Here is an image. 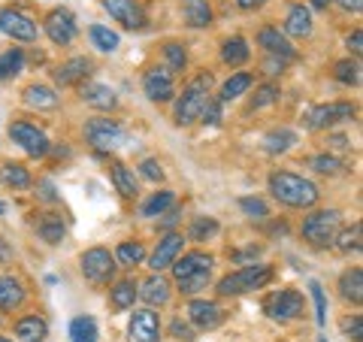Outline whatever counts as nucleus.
<instances>
[{
    "instance_id": "f257e3e1",
    "label": "nucleus",
    "mask_w": 363,
    "mask_h": 342,
    "mask_svg": "<svg viewBox=\"0 0 363 342\" xmlns=\"http://www.w3.org/2000/svg\"><path fill=\"white\" fill-rule=\"evenodd\" d=\"M269 194L279 203L291 206V209H309V206H315V203H318V197H321L315 182L303 179L297 173H285V170L269 176Z\"/></svg>"
},
{
    "instance_id": "f03ea898",
    "label": "nucleus",
    "mask_w": 363,
    "mask_h": 342,
    "mask_svg": "<svg viewBox=\"0 0 363 342\" xmlns=\"http://www.w3.org/2000/svg\"><path fill=\"white\" fill-rule=\"evenodd\" d=\"M212 267H215L212 255H206V252H188V255H182V260L176 258L169 270H173L182 294H188V297H191V294H197V291H203L209 285Z\"/></svg>"
},
{
    "instance_id": "7ed1b4c3",
    "label": "nucleus",
    "mask_w": 363,
    "mask_h": 342,
    "mask_svg": "<svg viewBox=\"0 0 363 342\" xmlns=\"http://www.w3.org/2000/svg\"><path fill=\"white\" fill-rule=\"evenodd\" d=\"M209 97H212V73L203 70L182 88V97L176 100V124H194L203 106L209 104Z\"/></svg>"
},
{
    "instance_id": "20e7f679",
    "label": "nucleus",
    "mask_w": 363,
    "mask_h": 342,
    "mask_svg": "<svg viewBox=\"0 0 363 342\" xmlns=\"http://www.w3.org/2000/svg\"><path fill=\"white\" fill-rule=\"evenodd\" d=\"M269 282H272V267L255 264V260H252V264L240 267L236 272H230V276H224L218 282V294H221V297H240V294L267 288Z\"/></svg>"
},
{
    "instance_id": "39448f33",
    "label": "nucleus",
    "mask_w": 363,
    "mask_h": 342,
    "mask_svg": "<svg viewBox=\"0 0 363 342\" xmlns=\"http://www.w3.org/2000/svg\"><path fill=\"white\" fill-rule=\"evenodd\" d=\"M339 227H342V212L339 209H318L303 221V239L315 248H327V246H333Z\"/></svg>"
},
{
    "instance_id": "423d86ee",
    "label": "nucleus",
    "mask_w": 363,
    "mask_h": 342,
    "mask_svg": "<svg viewBox=\"0 0 363 342\" xmlns=\"http://www.w3.org/2000/svg\"><path fill=\"white\" fill-rule=\"evenodd\" d=\"M85 136L97 152H116L130 140L128 131L121 128V121H112V118H91L85 124Z\"/></svg>"
},
{
    "instance_id": "0eeeda50",
    "label": "nucleus",
    "mask_w": 363,
    "mask_h": 342,
    "mask_svg": "<svg viewBox=\"0 0 363 342\" xmlns=\"http://www.w3.org/2000/svg\"><path fill=\"white\" fill-rule=\"evenodd\" d=\"M82 276L91 282V285H106L112 276H116V258L109 255V248H100V246H94V248H88V252L82 255Z\"/></svg>"
},
{
    "instance_id": "6e6552de",
    "label": "nucleus",
    "mask_w": 363,
    "mask_h": 342,
    "mask_svg": "<svg viewBox=\"0 0 363 342\" xmlns=\"http://www.w3.org/2000/svg\"><path fill=\"white\" fill-rule=\"evenodd\" d=\"M0 33H6V37H13L18 43H33L40 37L37 31V21L30 16H25L21 9H0Z\"/></svg>"
},
{
    "instance_id": "1a4fd4ad",
    "label": "nucleus",
    "mask_w": 363,
    "mask_h": 342,
    "mask_svg": "<svg viewBox=\"0 0 363 342\" xmlns=\"http://www.w3.org/2000/svg\"><path fill=\"white\" fill-rule=\"evenodd\" d=\"M357 116V109L351 104H324V106H312L306 112V128L309 131H324L330 124H339V121H351Z\"/></svg>"
},
{
    "instance_id": "9d476101",
    "label": "nucleus",
    "mask_w": 363,
    "mask_h": 342,
    "mask_svg": "<svg viewBox=\"0 0 363 342\" xmlns=\"http://www.w3.org/2000/svg\"><path fill=\"white\" fill-rule=\"evenodd\" d=\"M143 91L152 104H167L176 97V82H173V70L169 67H152L143 76Z\"/></svg>"
},
{
    "instance_id": "9b49d317",
    "label": "nucleus",
    "mask_w": 363,
    "mask_h": 342,
    "mask_svg": "<svg viewBox=\"0 0 363 342\" xmlns=\"http://www.w3.org/2000/svg\"><path fill=\"white\" fill-rule=\"evenodd\" d=\"M43 28H45V33H49V40L55 45H70L76 40V33H79L76 16L70 13V9H64V6L52 9V13L45 16V21H43Z\"/></svg>"
},
{
    "instance_id": "f8f14e48",
    "label": "nucleus",
    "mask_w": 363,
    "mask_h": 342,
    "mask_svg": "<svg viewBox=\"0 0 363 342\" xmlns=\"http://www.w3.org/2000/svg\"><path fill=\"white\" fill-rule=\"evenodd\" d=\"M100 6L109 13V18H116L118 25L128 31H143L149 25V18H145L143 6L136 4V0H100Z\"/></svg>"
},
{
    "instance_id": "ddd939ff",
    "label": "nucleus",
    "mask_w": 363,
    "mask_h": 342,
    "mask_svg": "<svg viewBox=\"0 0 363 342\" xmlns=\"http://www.w3.org/2000/svg\"><path fill=\"white\" fill-rule=\"evenodd\" d=\"M9 136L16 140V145H21L30 158H45L52 152L49 140H45V133L40 128H33L28 121H13V128H9Z\"/></svg>"
},
{
    "instance_id": "4468645a",
    "label": "nucleus",
    "mask_w": 363,
    "mask_h": 342,
    "mask_svg": "<svg viewBox=\"0 0 363 342\" xmlns=\"http://www.w3.org/2000/svg\"><path fill=\"white\" fill-rule=\"evenodd\" d=\"M267 309H269V318H276V321H294V318L303 315L306 303H303V294L300 291L285 288V291H279L276 297L269 300Z\"/></svg>"
},
{
    "instance_id": "2eb2a0df",
    "label": "nucleus",
    "mask_w": 363,
    "mask_h": 342,
    "mask_svg": "<svg viewBox=\"0 0 363 342\" xmlns=\"http://www.w3.org/2000/svg\"><path fill=\"white\" fill-rule=\"evenodd\" d=\"M257 43H260V49H264L269 58H279V61H297V49H294V45L288 43V37H285V33H281L279 28H272V25L260 28Z\"/></svg>"
},
{
    "instance_id": "dca6fc26",
    "label": "nucleus",
    "mask_w": 363,
    "mask_h": 342,
    "mask_svg": "<svg viewBox=\"0 0 363 342\" xmlns=\"http://www.w3.org/2000/svg\"><path fill=\"white\" fill-rule=\"evenodd\" d=\"M130 342H161V321H157L155 309H140L133 312L130 327H128Z\"/></svg>"
},
{
    "instance_id": "f3484780",
    "label": "nucleus",
    "mask_w": 363,
    "mask_h": 342,
    "mask_svg": "<svg viewBox=\"0 0 363 342\" xmlns=\"http://www.w3.org/2000/svg\"><path fill=\"white\" fill-rule=\"evenodd\" d=\"M188 321L194 324L197 330H215L224 321V312H221V306L212 303V300H191Z\"/></svg>"
},
{
    "instance_id": "a211bd4d",
    "label": "nucleus",
    "mask_w": 363,
    "mask_h": 342,
    "mask_svg": "<svg viewBox=\"0 0 363 342\" xmlns=\"http://www.w3.org/2000/svg\"><path fill=\"white\" fill-rule=\"evenodd\" d=\"M182 246H185V236H182V233H167L161 243H157L155 255L149 258V267H152L155 272L169 270V267H173V260L182 255Z\"/></svg>"
},
{
    "instance_id": "6ab92c4d",
    "label": "nucleus",
    "mask_w": 363,
    "mask_h": 342,
    "mask_svg": "<svg viewBox=\"0 0 363 342\" xmlns=\"http://www.w3.org/2000/svg\"><path fill=\"white\" fill-rule=\"evenodd\" d=\"M52 76H55V82H58L61 88L82 85L85 79L91 76V61L88 58H70V61H64Z\"/></svg>"
},
{
    "instance_id": "aec40b11",
    "label": "nucleus",
    "mask_w": 363,
    "mask_h": 342,
    "mask_svg": "<svg viewBox=\"0 0 363 342\" xmlns=\"http://www.w3.org/2000/svg\"><path fill=\"white\" fill-rule=\"evenodd\" d=\"M82 100L91 106V109H100V112H109V109H116L118 106V97H116V91H112L109 85H85L82 88Z\"/></svg>"
},
{
    "instance_id": "412c9836",
    "label": "nucleus",
    "mask_w": 363,
    "mask_h": 342,
    "mask_svg": "<svg viewBox=\"0 0 363 342\" xmlns=\"http://www.w3.org/2000/svg\"><path fill=\"white\" fill-rule=\"evenodd\" d=\"M136 297H143L145 303L152 306V309H155V306H164V303L169 300V282L161 279V272H155V276H149V279L140 285Z\"/></svg>"
},
{
    "instance_id": "4be33fe9",
    "label": "nucleus",
    "mask_w": 363,
    "mask_h": 342,
    "mask_svg": "<svg viewBox=\"0 0 363 342\" xmlns=\"http://www.w3.org/2000/svg\"><path fill=\"white\" fill-rule=\"evenodd\" d=\"M25 303V285L13 276H0V309L13 312Z\"/></svg>"
},
{
    "instance_id": "5701e85b",
    "label": "nucleus",
    "mask_w": 363,
    "mask_h": 342,
    "mask_svg": "<svg viewBox=\"0 0 363 342\" xmlns=\"http://www.w3.org/2000/svg\"><path fill=\"white\" fill-rule=\"evenodd\" d=\"M182 16H185L188 28H209L212 25L209 0H182Z\"/></svg>"
},
{
    "instance_id": "b1692460",
    "label": "nucleus",
    "mask_w": 363,
    "mask_h": 342,
    "mask_svg": "<svg viewBox=\"0 0 363 342\" xmlns=\"http://www.w3.org/2000/svg\"><path fill=\"white\" fill-rule=\"evenodd\" d=\"M285 33H291V37H309V33H312V13L303 4H294L288 9Z\"/></svg>"
},
{
    "instance_id": "393cba45",
    "label": "nucleus",
    "mask_w": 363,
    "mask_h": 342,
    "mask_svg": "<svg viewBox=\"0 0 363 342\" xmlns=\"http://www.w3.org/2000/svg\"><path fill=\"white\" fill-rule=\"evenodd\" d=\"M25 104L33 109H58L61 97L58 91L49 88V85H28L25 88Z\"/></svg>"
},
{
    "instance_id": "a878e982",
    "label": "nucleus",
    "mask_w": 363,
    "mask_h": 342,
    "mask_svg": "<svg viewBox=\"0 0 363 342\" xmlns=\"http://www.w3.org/2000/svg\"><path fill=\"white\" fill-rule=\"evenodd\" d=\"M16 336L21 342H45V336H49V324H45L40 315H25L16 324Z\"/></svg>"
},
{
    "instance_id": "bb28decb",
    "label": "nucleus",
    "mask_w": 363,
    "mask_h": 342,
    "mask_svg": "<svg viewBox=\"0 0 363 342\" xmlns=\"http://www.w3.org/2000/svg\"><path fill=\"white\" fill-rule=\"evenodd\" d=\"M64 233H67V227H64V219H61V215H55V212L40 215V221H37V236L43 239V243L58 246L61 239H64Z\"/></svg>"
},
{
    "instance_id": "cd10ccee",
    "label": "nucleus",
    "mask_w": 363,
    "mask_h": 342,
    "mask_svg": "<svg viewBox=\"0 0 363 342\" xmlns=\"http://www.w3.org/2000/svg\"><path fill=\"white\" fill-rule=\"evenodd\" d=\"M297 145V133H294L291 128H279V131H269L264 136V152L267 155H285L288 149H294Z\"/></svg>"
},
{
    "instance_id": "c85d7f7f",
    "label": "nucleus",
    "mask_w": 363,
    "mask_h": 342,
    "mask_svg": "<svg viewBox=\"0 0 363 342\" xmlns=\"http://www.w3.org/2000/svg\"><path fill=\"white\" fill-rule=\"evenodd\" d=\"M339 291H342V297L348 303L360 306V300H363V270L354 267V270L342 272V279H339Z\"/></svg>"
},
{
    "instance_id": "c756f323",
    "label": "nucleus",
    "mask_w": 363,
    "mask_h": 342,
    "mask_svg": "<svg viewBox=\"0 0 363 342\" xmlns=\"http://www.w3.org/2000/svg\"><path fill=\"white\" fill-rule=\"evenodd\" d=\"M112 182H116V191L121 194L124 200H133L140 188H136V176L133 170H128L124 164H112Z\"/></svg>"
},
{
    "instance_id": "7c9ffc66",
    "label": "nucleus",
    "mask_w": 363,
    "mask_h": 342,
    "mask_svg": "<svg viewBox=\"0 0 363 342\" xmlns=\"http://www.w3.org/2000/svg\"><path fill=\"white\" fill-rule=\"evenodd\" d=\"M248 58H252V49H248V43H245L242 37H233V40L224 43V49H221V61H224V64L240 67V64H245Z\"/></svg>"
},
{
    "instance_id": "2f4dec72",
    "label": "nucleus",
    "mask_w": 363,
    "mask_h": 342,
    "mask_svg": "<svg viewBox=\"0 0 363 342\" xmlns=\"http://www.w3.org/2000/svg\"><path fill=\"white\" fill-rule=\"evenodd\" d=\"M252 73H233L227 82L221 85V94H218V100L221 104H227V100H236V97H242L248 88H252Z\"/></svg>"
},
{
    "instance_id": "473e14b6",
    "label": "nucleus",
    "mask_w": 363,
    "mask_h": 342,
    "mask_svg": "<svg viewBox=\"0 0 363 342\" xmlns=\"http://www.w3.org/2000/svg\"><path fill=\"white\" fill-rule=\"evenodd\" d=\"M169 206H176V194L173 191H157L143 203V215L145 219H161Z\"/></svg>"
},
{
    "instance_id": "72a5a7b5",
    "label": "nucleus",
    "mask_w": 363,
    "mask_h": 342,
    "mask_svg": "<svg viewBox=\"0 0 363 342\" xmlns=\"http://www.w3.org/2000/svg\"><path fill=\"white\" fill-rule=\"evenodd\" d=\"M136 291H140V285H136L133 279H124L109 291V300H112L116 309H130V306L136 303Z\"/></svg>"
},
{
    "instance_id": "f704fd0d",
    "label": "nucleus",
    "mask_w": 363,
    "mask_h": 342,
    "mask_svg": "<svg viewBox=\"0 0 363 342\" xmlns=\"http://www.w3.org/2000/svg\"><path fill=\"white\" fill-rule=\"evenodd\" d=\"M0 182H4L6 188H28L30 185V173H28V167L25 164H4L0 167Z\"/></svg>"
},
{
    "instance_id": "c9c22d12",
    "label": "nucleus",
    "mask_w": 363,
    "mask_h": 342,
    "mask_svg": "<svg viewBox=\"0 0 363 342\" xmlns=\"http://www.w3.org/2000/svg\"><path fill=\"white\" fill-rule=\"evenodd\" d=\"M70 339L73 342H97V321L91 315H79L70 321Z\"/></svg>"
},
{
    "instance_id": "e433bc0d",
    "label": "nucleus",
    "mask_w": 363,
    "mask_h": 342,
    "mask_svg": "<svg viewBox=\"0 0 363 342\" xmlns=\"http://www.w3.org/2000/svg\"><path fill=\"white\" fill-rule=\"evenodd\" d=\"M91 43H94V49L100 52H116L118 49V33L109 31L106 25H91Z\"/></svg>"
},
{
    "instance_id": "4c0bfd02",
    "label": "nucleus",
    "mask_w": 363,
    "mask_h": 342,
    "mask_svg": "<svg viewBox=\"0 0 363 342\" xmlns=\"http://www.w3.org/2000/svg\"><path fill=\"white\" fill-rule=\"evenodd\" d=\"M21 67H25V52H21V49H9V52L0 55V79L18 76Z\"/></svg>"
},
{
    "instance_id": "58836bf2",
    "label": "nucleus",
    "mask_w": 363,
    "mask_h": 342,
    "mask_svg": "<svg viewBox=\"0 0 363 342\" xmlns=\"http://www.w3.org/2000/svg\"><path fill=\"white\" fill-rule=\"evenodd\" d=\"M215 233H218V221L209 219V215L194 219V221H191V231H188V236L194 239V243H206V239H212Z\"/></svg>"
},
{
    "instance_id": "ea45409f",
    "label": "nucleus",
    "mask_w": 363,
    "mask_h": 342,
    "mask_svg": "<svg viewBox=\"0 0 363 342\" xmlns=\"http://www.w3.org/2000/svg\"><path fill=\"white\" fill-rule=\"evenodd\" d=\"M116 258L121 260L124 267H136V264H140V260L145 258V246L136 243V239H130V243H121L118 252H116Z\"/></svg>"
},
{
    "instance_id": "a19ab883",
    "label": "nucleus",
    "mask_w": 363,
    "mask_h": 342,
    "mask_svg": "<svg viewBox=\"0 0 363 342\" xmlns=\"http://www.w3.org/2000/svg\"><path fill=\"white\" fill-rule=\"evenodd\" d=\"M312 170L321 173V176H336V173L345 170V161L336 158V155H318V158H312Z\"/></svg>"
},
{
    "instance_id": "79ce46f5",
    "label": "nucleus",
    "mask_w": 363,
    "mask_h": 342,
    "mask_svg": "<svg viewBox=\"0 0 363 342\" xmlns=\"http://www.w3.org/2000/svg\"><path fill=\"white\" fill-rule=\"evenodd\" d=\"M333 76H336L342 85H357V82H360V64H357V61H351V58L336 61Z\"/></svg>"
},
{
    "instance_id": "37998d69",
    "label": "nucleus",
    "mask_w": 363,
    "mask_h": 342,
    "mask_svg": "<svg viewBox=\"0 0 363 342\" xmlns=\"http://www.w3.org/2000/svg\"><path fill=\"white\" fill-rule=\"evenodd\" d=\"M333 243L339 246V252H360V224H351V231L336 233Z\"/></svg>"
},
{
    "instance_id": "c03bdc74",
    "label": "nucleus",
    "mask_w": 363,
    "mask_h": 342,
    "mask_svg": "<svg viewBox=\"0 0 363 342\" xmlns=\"http://www.w3.org/2000/svg\"><path fill=\"white\" fill-rule=\"evenodd\" d=\"M164 55H167V61H169V70H185L188 67V52H185V45H179V43H167L164 45Z\"/></svg>"
},
{
    "instance_id": "a18cd8bd",
    "label": "nucleus",
    "mask_w": 363,
    "mask_h": 342,
    "mask_svg": "<svg viewBox=\"0 0 363 342\" xmlns=\"http://www.w3.org/2000/svg\"><path fill=\"white\" fill-rule=\"evenodd\" d=\"M279 100V85L276 82H267V85H260L255 91V97H252V109H264L269 104H276Z\"/></svg>"
},
{
    "instance_id": "49530a36",
    "label": "nucleus",
    "mask_w": 363,
    "mask_h": 342,
    "mask_svg": "<svg viewBox=\"0 0 363 342\" xmlns=\"http://www.w3.org/2000/svg\"><path fill=\"white\" fill-rule=\"evenodd\" d=\"M240 209L245 215H252V219H269V206L260 197H242L240 200Z\"/></svg>"
},
{
    "instance_id": "de8ad7c7",
    "label": "nucleus",
    "mask_w": 363,
    "mask_h": 342,
    "mask_svg": "<svg viewBox=\"0 0 363 342\" xmlns=\"http://www.w3.org/2000/svg\"><path fill=\"white\" fill-rule=\"evenodd\" d=\"M309 291H312V300H315V318H318V324L324 327V321H327V297H324V288L318 282H309Z\"/></svg>"
},
{
    "instance_id": "09e8293b",
    "label": "nucleus",
    "mask_w": 363,
    "mask_h": 342,
    "mask_svg": "<svg viewBox=\"0 0 363 342\" xmlns=\"http://www.w3.org/2000/svg\"><path fill=\"white\" fill-rule=\"evenodd\" d=\"M200 118L206 121V124H221V100L218 97H209V104L203 106Z\"/></svg>"
},
{
    "instance_id": "8fccbe9b",
    "label": "nucleus",
    "mask_w": 363,
    "mask_h": 342,
    "mask_svg": "<svg viewBox=\"0 0 363 342\" xmlns=\"http://www.w3.org/2000/svg\"><path fill=\"white\" fill-rule=\"evenodd\" d=\"M140 173H143V179H149V182H161V179H164V167L149 158V161L140 164Z\"/></svg>"
},
{
    "instance_id": "3c124183",
    "label": "nucleus",
    "mask_w": 363,
    "mask_h": 342,
    "mask_svg": "<svg viewBox=\"0 0 363 342\" xmlns=\"http://www.w3.org/2000/svg\"><path fill=\"white\" fill-rule=\"evenodd\" d=\"M169 330H173V336H176V339L194 342V324H191V321H182V318H176L173 327H169Z\"/></svg>"
},
{
    "instance_id": "603ef678",
    "label": "nucleus",
    "mask_w": 363,
    "mask_h": 342,
    "mask_svg": "<svg viewBox=\"0 0 363 342\" xmlns=\"http://www.w3.org/2000/svg\"><path fill=\"white\" fill-rule=\"evenodd\" d=\"M345 333H348V339H354V342L363 339V318H360V315H354V318H351V321L345 324Z\"/></svg>"
},
{
    "instance_id": "864d4df0",
    "label": "nucleus",
    "mask_w": 363,
    "mask_h": 342,
    "mask_svg": "<svg viewBox=\"0 0 363 342\" xmlns=\"http://www.w3.org/2000/svg\"><path fill=\"white\" fill-rule=\"evenodd\" d=\"M37 191H40V200H45V203H55V200H58V194H55V185H52L49 179L37 182Z\"/></svg>"
},
{
    "instance_id": "5fc2aeb1",
    "label": "nucleus",
    "mask_w": 363,
    "mask_h": 342,
    "mask_svg": "<svg viewBox=\"0 0 363 342\" xmlns=\"http://www.w3.org/2000/svg\"><path fill=\"white\" fill-rule=\"evenodd\" d=\"M345 45L351 49V55H354V58H360V52H363V31H354V33H351V37L345 40Z\"/></svg>"
},
{
    "instance_id": "6e6d98bb",
    "label": "nucleus",
    "mask_w": 363,
    "mask_h": 342,
    "mask_svg": "<svg viewBox=\"0 0 363 342\" xmlns=\"http://www.w3.org/2000/svg\"><path fill=\"white\" fill-rule=\"evenodd\" d=\"M179 215H182V209H179V206H169V209H167V215L161 219V221H164V227H173V224L179 221Z\"/></svg>"
},
{
    "instance_id": "4d7b16f0",
    "label": "nucleus",
    "mask_w": 363,
    "mask_h": 342,
    "mask_svg": "<svg viewBox=\"0 0 363 342\" xmlns=\"http://www.w3.org/2000/svg\"><path fill=\"white\" fill-rule=\"evenodd\" d=\"M6 260H13V248L6 239H0V264H6Z\"/></svg>"
},
{
    "instance_id": "13d9d810",
    "label": "nucleus",
    "mask_w": 363,
    "mask_h": 342,
    "mask_svg": "<svg viewBox=\"0 0 363 342\" xmlns=\"http://www.w3.org/2000/svg\"><path fill=\"white\" fill-rule=\"evenodd\" d=\"M339 6H342V9H348V13H360L363 0H339Z\"/></svg>"
},
{
    "instance_id": "bf43d9fd",
    "label": "nucleus",
    "mask_w": 363,
    "mask_h": 342,
    "mask_svg": "<svg viewBox=\"0 0 363 342\" xmlns=\"http://www.w3.org/2000/svg\"><path fill=\"white\" fill-rule=\"evenodd\" d=\"M236 4H240L242 9H260V6L267 4V0H236Z\"/></svg>"
},
{
    "instance_id": "052dcab7",
    "label": "nucleus",
    "mask_w": 363,
    "mask_h": 342,
    "mask_svg": "<svg viewBox=\"0 0 363 342\" xmlns=\"http://www.w3.org/2000/svg\"><path fill=\"white\" fill-rule=\"evenodd\" d=\"M260 248H248V252H236V260H248V258H257Z\"/></svg>"
},
{
    "instance_id": "680f3d73",
    "label": "nucleus",
    "mask_w": 363,
    "mask_h": 342,
    "mask_svg": "<svg viewBox=\"0 0 363 342\" xmlns=\"http://www.w3.org/2000/svg\"><path fill=\"white\" fill-rule=\"evenodd\" d=\"M312 6L315 9H327V6H330V0H312Z\"/></svg>"
},
{
    "instance_id": "e2e57ef3",
    "label": "nucleus",
    "mask_w": 363,
    "mask_h": 342,
    "mask_svg": "<svg viewBox=\"0 0 363 342\" xmlns=\"http://www.w3.org/2000/svg\"><path fill=\"white\" fill-rule=\"evenodd\" d=\"M0 342H13V339H6V336H0Z\"/></svg>"
},
{
    "instance_id": "0e129e2a",
    "label": "nucleus",
    "mask_w": 363,
    "mask_h": 342,
    "mask_svg": "<svg viewBox=\"0 0 363 342\" xmlns=\"http://www.w3.org/2000/svg\"><path fill=\"white\" fill-rule=\"evenodd\" d=\"M4 209H6V206H4V203H0V215H4Z\"/></svg>"
},
{
    "instance_id": "69168bd1",
    "label": "nucleus",
    "mask_w": 363,
    "mask_h": 342,
    "mask_svg": "<svg viewBox=\"0 0 363 342\" xmlns=\"http://www.w3.org/2000/svg\"><path fill=\"white\" fill-rule=\"evenodd\" d=\"M321 342H327V339H321Z\"/></svg>"
}]
</instances>
